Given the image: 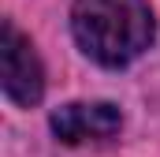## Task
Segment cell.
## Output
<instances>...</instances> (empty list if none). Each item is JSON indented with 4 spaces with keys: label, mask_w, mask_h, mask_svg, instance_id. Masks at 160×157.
I'll return each mask as SVG.
<instances>
[{
    "label": "cell",
    "mask_w": 160,
    "mask_h": 157,
    "mask_svg": "<svg viewBox=\"0 0 160 157\" xmlns=\"http://www.w3.org/2000/svg\"><path fill=\"white\" fill-rule=\"evenodd\" d=\"M71 26L86 56L104 68H123L149 49L153 11L145 0H75Z\"/></svg>",
    "instance_id": "obj_1"
},
{
    "label": "cell",
    "mask_w": 160,
    "mask_h": 157,
    "mask_svg": "<svg viewBox=\"0 0 160 157\" xmlns=\"http://www.w3.org/2000/svg\"><path fill=\"white\" fill-rule=\"evenodd\" d=\"M0 64H4V94L15 105H38L45 75L34 56V45L22 38L11 23H4V41H0Z\"/></svg>",
    "instance_id": "obj_2"
},
{
    "label": "cell",
    "mask_w": 160,
    "mask_h": 157,
    "mask_svg": "<svg viewBox=\"0 0 160 157\" xmlns=\"http://www.w3.org/2000/svg\"><path fill=\"white\" fill-rule=\"evenodd\" d=\"M52 131L63 142H97L112 138L119 131V109L116 105H63L52 112Z\"/></svg>",
    "instance_id": "obj_3"
}]
</instances>
